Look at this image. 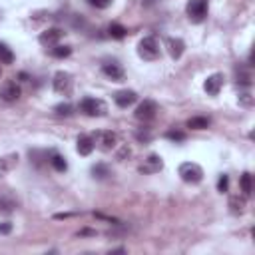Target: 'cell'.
<instances>
[{"mask_svg": "<svg viewBox=\"0 0 255 255\" xmlns=\"http://www.w3.org/2000/svg\"><path fill=\"white\" fill-rule=\"evenodd\" d=\"M165 137L171 139V141H185V133L179 131V129H169V131H165Z\"/></svg>", "mask_w": 255, "mask_h": 255, "instance_id": "cell-26", "label": "cell"}, {"mask_svg": "<svg viewBox=\"0 0 255 255\" xmlns=\"http://www.w3.org/2000/svg\"><path fill=\"white\" fill-rule=\"evenodd\" d=\"M94 143H98L100 149L110 151V149H114L118 145V135L114 131H98L96 137H94Z\"/></svg>", "mask_w": 255, "mask_h": 255, "instance_id": "cell-7", "label": "cell"}, {"mask_svg": "<svg viewBox=\"0 0 255 255\" xmlns=\"http://www.w3.org/2000/svg\"><path fill=\"white\" fill-rule=\"evenodd\" d=\"M82 235H96V231H92V229H84V231H80Z\"/></svg>", "mask_w": 255, "mask_h": 255, "instance_id": "cell-33", "label": "cell"}, {"mask_svg": "<svg viewBox=\"0 0 255 255\" xmlns=\"http://www.w3.org/2000/svg\"><path fill=\"white\" fill-rule=\"evenodd\" d=\"M14 62V52L0 42V64H12Z\"/></svg>", "mask_w": 255, "mask_h": 255, "instance_id": "cell-22", "label": "cell"}, {"mask_svg": "<svg viewBox=\"0 0 255 255\" xmlns=\"http://www.w3.org/2000/svg\"><path fill=\"white\" fill-rule=\"evenodd\" d=\"M135 100H137V94H135L133 90H120V92L114 96V102H116L120 108H128V106H131Z\"/></svg>", "mask_w": 255, "mask_h": 255, "instance_id": "cell-13", "label": "cell"}, {"mask_svg": "<svg viewBox=\"0 0 255 255\" xmlns=\"http://www.w3.org/2000/svg\"><path fill=\"white\" fill-rule=\"evenodd\" d=\"M108 34H110V38L122 40V38L128 34V30H126L122 24H110V28H108Z\"/></svg>", "mask_w": 255, "mask_h": 255, "instance_id": "cell-21", "label": "cell"}, {"mask_svg": "<svg viewBox=\"0 0 255 255\" xmlns=\"http://www.w3.org/2000/svg\"><path fill=\"white\" fill-rule=\"evenodd\" d=\"M16 199L12 197V195H8V193H0V211L2 213H12L14 209H16Z\"/></svg>", "mask_w": 255, "mask_h": 255, "instance_id": "cell-17", "label": "cell"}, {"mask_svg": "<svg viewBox=\"0 0 255 255\" xmlns=\"http://www.w3.org/2000/svg\"><path fill=\"white\" fill-rule=\"evenodd\" d=\"M70 54H72V46H60V44H56L52 48V56L54 58H68Z\"/></svg>", "mask_w": 255, "mask_h": 255, "instance_id": "cell-25", "label": "cell"}, {"mask_svg": "<svg viewBox=\"0 0 255 255\" xmlns=\"http://www.w3.org/2000/svg\"><path fill=\"white\" fill-rule=\"evenodd\" d=\"M155 114H157V104H155L153 100H143V102L135 108V118H137L139 122H149V120L155 118Z\"/></svg>", "mask_w": 255, "mask_h": 255, "instance_id": "cell-5", "label": "cell"}, {"mask_svg": "<svg viewBox=\"0 0 255 255\" xmlns=\"http://www.w3.org/2000/svg\"><path fill=\"white\" fill-rule=\"evenodd\" d=\"M227 187H229V177L223 173V175L219 177V181H217V191L225 193V191H227Z\"/></svg>", "mask_w": 255, "mask_h": 255, "instance_id": "cell-28", "label": "cell"}, {"mask_svg": "<svg viewBox=\"0 0 255 255\" xmlns=\"http://www.w3.org/2000/svg\"><path fill=\"white\" fill-rule=\"evenodd\" d=\"M92 175L98 177V179H106V177L110 175V167H108L106 163H96V165L92 167Z\"/></svg>", "mask_w": 255, "mask_h": 255, "instance_id": "cell-24", "label": "cell"}, {"mask_svg": "<svg viewBox=\"0 0 255 255\" xmlns=\"http://www.w3.org/2000/svg\"><path fill=\"white\" fill-rule=\"evenodd\" d=\"M239 102H241L243 106H247V108H249V106L253 104V100H251V94H241V96H239Z\"/></svg>", "mask_w": 255, "mask_h": 255, "instance_id": "cell-31", "label": "cell"}, {"mask_svg": "<svg viewBox=\"0 0 255 255\" xmlns=\"http://www.w3.org/2000/svg\"><path fill=\"white\" fill-rule=\"evenodd\" d=\"M187 128H191V129H207V128H209V120L203 118V116L189 118V120H187Z\"/></svg>", "mask_w": 255, "mask_h": 255, "instance_id": "cell-18", "label": "cell"}, {"mask_svg": "<svg viewBox=\"0 0 255 255\" xmlns=\"http://www.w3.org/2000/svg\"><path fill=\"white\" fill-rule=\"evenodd\" d=\"M18 163V153H8L4 157H0V177L6 175L8 171H12Z\"/></svg>", "mask_w": 255, "mask_h": 255, "instance_id": "cell-16", "label": "cell"}, {"mask_svg": "<svg viewBox=\"0 0 255 255\" xmlns=\"http://www.w3.org/2000/svg\"><path fill=\"white\" fill-rule=\"evenodd\" d=\"M20 94H22V90H20V86L14 80H6V82L0 84V100H4V102H16L20 98Z\"/></svg>", "mask_w": 255, "mask_h": 255, "instance_id": "cell-6", "label": "cell"}, {"mask_svg": "<svg viewBox=\"0 0 255 255\" xmlns=\"http://www.w3.org/2000/svg\"><path fill=\"white\" fill-rule=\"evenodd\" d=\"M102 72H104L108 78H112L114 82H122V80H124V68H122L118 62H106V64L102 66Z\"/></svg>", "mask_w": 255, "mask_h": 255, "instance_id": "cell-10", "label": "cell"}, {"mask_svg": "<svg viewBox=\"0 0 255 255\" xmlns=\"http://www.w3.org/2000/svg\"><path fill=\"white\" fill-rule=\"evenodd\" d=\"M54 112H56V116H70L72 114V106L66 102V104H58L56 108H54Z\"/></svg>", "mask_w": 255, "mask_h": 255, "instance_id": "cell-27", "label": "cell"}, {"mask_svg": "<svg viewBox=\"0 0 255 255\" xmlns=\"http://www.w3.org/2000/svg\"><path fill=\"white\" fill-rule=\"evenodd\" d=\"M92 6H96V8H108L110 4H112V0H88Z\"/></svg>", "mask_w": 255, "mask_h": 255, "instance_id": "cell-29", "label": "cell"}, {"mask_svg": "<svg viewBox=\"0 0 255 255\" xmlns=\"http://www.w3.org/2000/svg\"><path fill=\"white\" fill-rule=\"evenodd\" d=\"M183 50H185V44H183L181 38H169V40H167V52H169V56H171L173 60L181 58Z\"/></svg>", "mask_w": 255, "mask_h": 255, "instance_id": "cell-15", "label": "cell"}, {"mask_svg": "<svg viewBox=\"0 0 255 255\" xmlns=\"http://www.w3.org/2000/svg\"><path fill=\"white\" fill-rule=\"evenodd\" d=\"M179 177L185 183H199L203 179V169L193 161H185L179 165Z\"/></svg>", "mask_w": 255, "mask_h": 255, "instance_id": "cell-2", "label": "cell"}, {"mask_svg": "<svg viewBox=\"0 0 255 255\" xmlns=\"http://www.w3.org/2000/svg\"><path fill=\"white\" fill-rule=\"evenodd\" d=\"M163 167V161H161V157L159 155H155V153H151L141 165H139V171L141 173H155V171H159Z\"/></svg>", "mask_w": 255, "mask_h": 255, "instance_id": "cell-11", "label": "cell"}, {"mask_svg": "<svg viewBox=\"0 0 255 255\" xmlns=\"http://www.w3.org/2000/svg\"><path fill=\"white\" fill-rule=\"evenodd\" d=\"M80 110H82L86 116H92V118H100V116H104V114L108 112L106 104H104L102 100H98V98H84V100L80 102Z\"/></svg>", "mask_w": 255, "mask_h": 255, "instance_id": "cell-3", "label": "cell"}, {"mask_svg": "<svg viewBox=\"0 0 255 255\" xmlns=\"http://www.w3.org/2000/svg\"><path fill=\"white\" fill-rule=\"evenodd\" d=\"M135 137H137L139 141H149V139H151L149 131H137V133H135Z\"/></svg>", "mask_w": 255, "mask_h": 255, "instance_id": "cell-32", "label": "cell"}, {"mask_svg": "<svg viewBox=\"0 0 255 255\" xmlns=\"http://www.w3.org/2000/svg\"><path fill=\"white\" fill-rule=\"evenodd\" d=\"M10 231H12V223H10V221H2V223H0V233H2V235H8Z\"/></svg>", "mask_w": 255, "mask_h": 255, "instance_id": "cell-30", "label": "cell"}, {"mask_svg": "<svg viewBox=\"0 0 255 255\" xmlns=\"http://www.w3.org/2000/svg\"><path fill=\"white\" fill-rule=\"evenodd\" d=\"M52 86L58 94H68L72 90V76L68 72H56V76L52 80Z\"/></svg>", "mask_w": 255, "mask_h": 255, "instance_id": "cell-8", "label": "cell"}, {"mask_svg": "<svg viewBox=\"0 0 255 255\" xmlns=\"http://www.w3.org/2000/svg\"><path fill=\"white\" fill-rule=\"evenodd\" d=\"M50 163H52V167H54L56 171H66V169H68V161H66V157H62V155H58V153L52 155Z\"/></svg>", "mask_w": 255, "mask_h": 255, "instance_id": "cell-23", "label": "cell"}, {"mask_svg": "<svg viewBox=\"0 0 255 255\" xmlns=\"http://www.w3.org/2000/svg\"><path fill=\"white\" fill-rule=\"evenodd\" d=\"M137 54H139V58H143L147 62L157 60L159 58V44H157V40L153 36L141 38L139 44H137Z\"/></svg>", "mask_w": 255, "mask_h": 255, "instance_id": "cell-1", "label": "cell"}, {"mask_svg": "<svg viewBox=\"0 0 255 255\" xmlns=\"http://www.w3.org/2000/svg\"><path fill=\"white\" fill-rule=\"evenodd\" d=\"M221 86H223V76H221V74H211V76L205 80V84H203V88H205V92H207L209 96H217L219 90H221Z\"/></svg>", "mask_w": 255, "mask_h": 255, "instance_id": "cell-12", "label": "cell"}, {"mask_svg": "<svg viewBox=\"0 0 255 255\" xmlns=\"http://www.w3.org/2000/svg\"><path fill=\"white\" fill-rule=\"evenodd\" d=\"M229 209H231V213H243L245 211V197L231 195L229 197Z\"/></svg>", "mask_w": 255, "mask_h": 255, "instance_id": "cell-20", "label": "cell"}, {"mask_svg": "<svg viewBox=\"0 0 255 255\" xmlns=\"http://www.w3.org/2000/svg\"><path fill=\"white\" fill-rule=\"evenodd\" d=\"M94 147H96V143H94V137H90V135H80L76 141V149L80 155H90L94 151Z\"/></svg>", "mask_w": 255, "mask_h": 255, "instance_id": "cell-14", "label": "cell"}, {"mask_svg": "<svg viewBox=\"0 0 255 255\" xmlns=\"http://www.w3.org/2000/svg\"><path fill=\"white\" fill-rule=\"evenodd\" d=\"M62 36H64V32L60 30V28H48V30H44L42 34H40V44L42 46H56L60 40H62Z\"/></svg>", "mask_w": 255, "mask_h": 255, "instance_id": "cell-9", "label": "cell"}, {"mask_svg": "<svg viewBox=\"0 0 255 255\" xmlns=\"http://www.w3.org/2000/svg\"><path fill=\"white\" fill-rule=\"evenodd\" d=\"M239 185H241L243 195H251V191H253V177H251L249 171H245V173L239 177Z\"/></svg>", "mask_w": 255, "mask_h": 255, "instance_id": "cell-19", "label": "cell"}, {"mask_svg": "<svg viewBox=\"0 0 255 255\" xmlns=\"http://www.w3.org/2000/svg\"><path fill=\"white\" fill-rule=\"evenodd\" d=\"M185 10L191 22H201L207 16V0H187Z\"/></svg>", "mask_w": 255, "mask_h": 255, "instance_id": "cell-4", "label": "cell"}]
</instances>
